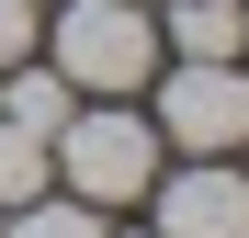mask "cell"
Returning a JSON list of instances; mask_svg holds the SVG:
<instances>
[{"label": "cell", "mask_w": 249, "mask_h": 238, "mask_svg": "<svg viewBox=\"0 0 249 238\" xmlns=\"http://www.w3.org/2000/svg\"><path fill=\"white\" fill-rule=\"evenodd\" d=\"M46 159L68 170L79 204H136V193L159 182V125H136V113H68V125L46 136Z\"/></svg>", "instance_id": "2"}, {"label": "cell", "mask_w": 249, "mask_h": 238, "mask_svg": "<svg viewBox=\"0 0 249 238\" xmlns=\"http://www.w3.org/2000/svg\"><path fill=\"white\" fill-rule=\"evenodd\" d=\"M12 238H102V204H46V193H34V204H12Z\"/></svg>", "instance_id": "8"}, {"label": "cell", "mask_w": 249, "mask_h": 238, "mask_svg": "<svg viewBox=\"0 0 249 238\" xmlns=\"http://www.w3.org/2000/svg\"><path fill=\"white\" fill-rule=\"evenodd\" d=\"M0 113H12V125H34V136H57V125H68V79L34 68V57H12V68H0Z\"/></svg>", "instance_id": "5"}, {"label": "cell", "mask_w": 249, "mask_h": 238, "mask_svg": "<svg viewBox=\"0 0 249 238\" xmlns=\"http://www.w3.org/2000/svg\"><path fill=\"white\" fill-rule=\"evenodd\" d=\"M159 136H170L181 159L249 147V68L238 57H181L170 68V102H159Z\"/></svg>", "instance_id": "3"}, {"label": "cell", "mask_w": 249, "mask_h": 238, "mask_svg": "<svg viewBox=\"0 0 249 238\" xmlns=\"http://www.w3.org/2000/svg\"><path fill=\"white\" fill-rule=\"evenodd\" d=\"M170 57H238L249 46V23H238V0H181V23L159 34Z\"/></svg>", "instance_id": "6"}, {"label": "cell", "mask_w": 249, "mask_h": 238, "mask_svg": "<svg viewBox=\"0 0 249 238\" xmlns=\"http://www.w3.org/2000/svg\"><path fill=\"white\" fill-rule=\"evenodd\" d=\"M34 57V0H0V68Z\"/></svg>", "instance_id": "9"}, {"label": "cell", "mask_w": 249, "mask_h": 238, "mask_svg": "<svg viewBox=\"0 0 249 238\" xmlns=\"http://www.w3.org/2000/svg\"><path fill=\"white\" fill-rule=\"evenodd\" d=\"M159 238H249V182L215 170V159H193V170L159 193Z\"/></svg>", "instance_id": "4"}, {"label": "cell", "mask_w": 249, "mask_h": 238, "mask_svg": "<svg viewBox=\"0 0 249 238\" xmlns=\"http://www.w3.org/2000/svg\"><path fill=\"white\" fill-rule=\"evenodd\" d=\"M46 170H57V159H46V136L0 113V204H34V193H46Z\"/></svg>", "instance_id": "7"}, {"label": "cell", "mask_w": 249, "mask_h": 238, "mask_svg": "<svg viewBox=\"0 0 249 238\" xmlns=\"http://www.w3.org/2000/svg\"><path fill=\"white\" fill-rule=\"evenodd\" d=\"M159 68V23L136 0H68L57 12V79L68 91H136Z\"/></svg>", "instance_id": "1"}]
</instances>
